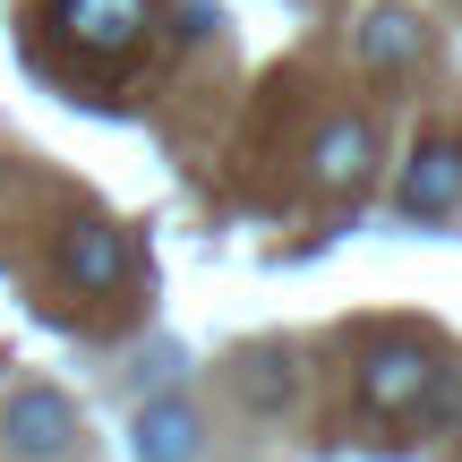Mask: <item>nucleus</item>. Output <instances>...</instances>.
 <instances>
[{"instance_id":"nucleus-3","label":"nucleus","mask_w":462,"mask_h":462,"mask_svg":"<svg viewBox=\"0 0 462 462\" xmlns=\"http://www.w3.org/2000/svg\"><path fill=\"white\" fill-rule=\"evenodd\" d=\"M51 26H60V43L95 51V60H129L154 26V0H51Z\"/></svg>"},{"instance_id":"nucleus-8","label":"nucleus","mask_w":462,"mask_h":462,"mask_svg":"<svg viewBox=\"0 0 462 462\" xmlns=\"http://www.w3.org/2000/svg\"><path fill=\"white\" fill-rule=\"evenodd\" d=\"M420 51H429V26L411 9H368L360 17V60L368 69H411Z\"/></svg>"},{"instance_id":"nucleus-5","label":"nucleus","mask_w":462,"mask_h":462,"mask_svg":"<svg viewBox=\"0 0 462 462\" xmlns=\"http://www.w3.org/2000/svg\"><path fill=\"white\" fill-rule=\"evenodd\" d=\"M402 215H454L462 206V146H446V137H429V146L402 163Z\"/></svg>"},{"instance_id":"nucleus-7","label":"nucleus","mask_w":462,"mask_h":462,"mask_svg":"<svg viewBox=\"0 0 462 462\" xmlns=\"http://www.w3.org/2000/svg\"><path fill=\"white\" fill-rule=\"evenodd\" d=\"M129 446H137V462H198L206 437H198V411H189V402H146Z\"/></svg>"},{"instance_id":"nucleus-1","label":"nucleus","mask_w":462,"mask_h":462,"mask_svg":"<svg viewBox=\"0 0 462 462\" xmlns=\"http://www.w3.org/2000/svg\"><path fill=\"white\" fill-rule=\"evenodd\" d=\"M437 394H446V360H437L429 343H377L360 360V402L377 420H411V411H429Z\"/></svg>"},{"instance_id":"nucleus-9","label":"nucleus","mask_w":462,"mask_h":462,"mask_svg":"<svg viewBox=\"0 0 462 462\" xmlns=\"http://www.w3.org/2000/svg\"><path fill=\"white\" fill-rule=\"evenodd\" d=\"M291 394H300V377H291V360H282V351H257V360L240 368V402H257V411H282Z\"/></svg>"},{"instance_id":"nucleus-6","label":"nucleus","mask_w":462,"mask_h":462,"mask_svg":"<svg viewBox=\"0 0 462 462\" xmlns=\"http://www.w3.org/2000/svg\"><path fill=\"white\" fill-rule=\"evenodd\" d=\"M309 171L317 189H360L368 171H377V137H368V120H326L309 146Z\"/></svg>"},{"instance_id":"nucleus-4","label":"nucleus","mask_w":462,"mask_h":462,"mask_svg":"<svg viewBox=\"0 0 462 462\" xmlns=\"http://www.w3.org/2000/svg\"><path fill=\"white\" fill-rule=\"evenodd\" d=\"M0 437H9V454H17V462H60V454H69V437H78V411H69L51 385H17L9 411H0Z\"/></svg>"},{"instance_id":"nucleus-2","label":"nucleus","mask_w":462,"mask_h":462,"mask_svg":"<svg viewBox=\"0 0 462 462\" xmlns=\"http://www.w3.org/2000/svg\"><path fill=\"white\" fill-rule=\"evenodd\" d=\"M51 274H60L69 291H86V300H112L120 282L137 274V248H129V231H120V223L86 215V223L60 231V248H51Z\"/></svg>"}]
</instances>
